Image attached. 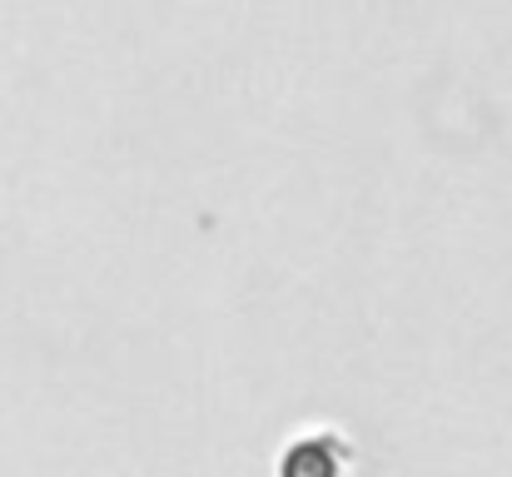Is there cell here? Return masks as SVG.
I'll list each match as a JSON object with an SVG mask.
<instances>
[{"label":"cell","mask_w":512,"mask_h":477,"mask_svg":"<svg viewBox=\"0 0 512 477\" xmlns=\"http://www.w3.org/2000/svg\"><path fill=\"white\" fill-rule=\"evenodd\" d=\"M339 473V458L329 443H299L289 458H284V477H334Z\"/></svg>","instance_id":"obj_1"}]
</instances>
